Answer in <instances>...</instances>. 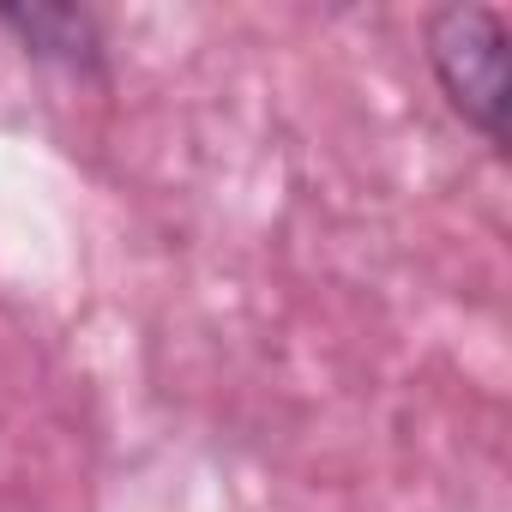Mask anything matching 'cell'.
I'll return each mask as SVG.
<instances>
[{"mask_svg":"<svg viewBox=\"0 0 512 512\" xmlns=\"http://www.w3.org/2000/svg\"><path fill=\"white\" fill-rule=\"evenodd\" d=\"M428 61L452 109L494 151H506V19L494 7L428 13Z\"/></svg>","mask_w":512,"mask_h":512,"instance_id":"1","label":"cell"},{"mask_svg":"<svg viewBox=\"0 0 512 512\" xmlns=\"http://www.w3.org/2000/svg\"><path fill=\"white\" fill-rule=\"evenodd\" d=\"M0 25H7L25 43V55H37V61L73 67V73H91L103 61V31L79 7H0Z\"/></svg>","mask_w":512,"mask_h":512,"instance_id":"2","label":"cell"}]
</instances>
